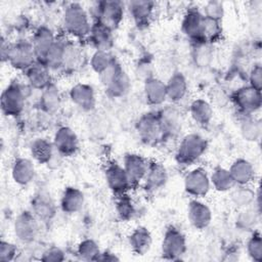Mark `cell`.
<instances>
[{
  "mask_svg": "<svg viewBox=\"0 0 262 262\" xmlns=\"http://www.w3.org/2000/svg\"><path fill=\"white\" fill-rule=\"evenodd\" d=\"M62 27L64 32L75 39L88 37L92 24L89 14L79 3H70L62 14Z\"/></svg>",
  "mask_w": 262,
  "mask_h": 262,
  "instance_id": "cell-1",
  "label": "cell"
},
{
  "mask_svg": "<svg viewBox=\"0 0 262 262\" xmlns=\"http://www.w3.org/2000/svg\"><path fill=\"white\" fill-rule=\"evenodd\" d=\"M33 88L28 84L11 82L2 92L1 110L5 116H19L25 107L26 99Z\"/></svg>",
  "mask_w": 262,
  "mask_h": 262,
  "instance_id": "cell-2",
  "label": "cell"
},
{
  "mask_svg": "<svg viewBox=\"0 0 262 262\" xmlns=\"http://www.w3.org/2000/svg\"><path fill=\"white\" fill-rule=\"evenodd\" d=\"M99 77L105 91L112 97H123L130 90L131 83L129 76L117 61L100 74Z\"/></svg>",
  "mask_w": 262,
  "mask_h": 262,
  "instance_id": "cell-3",
  "label": "cell"
},
{
  "mask_svg": "<svg viewBox=\"0 0 262 262\" xmlns=\"http://www.w3.org/2000/svg\"><path fill=\"white\" fill-rule=\"evenodd\" d=\"M125 7V4L121 1H99L91 8V14L94 21L100 23L114 31L123 20Z\"/></svg>",
  "mask_w": 262,
  "mask_h": 262,
  "instance_id": "cell-4",
  "label": "cell"
},
{
  "mask_svg": "<svg viewBox=\"0 0 262 262\" xmlns=\"http://www.w3.org/2000/svg\"><path fill=\"white\" fill-rule=\"evenodd\" d=\"M206 139L196 133L185 135L176 151V160L181 165H191L196 162L207 149Z\"/></svg>",
  "mask_w": 262,
  "mask_h": 262,
  "instance_id": "cell-5",
  "label": "cell"
},
{
  "mask_svg": "<svg viewBox=\"0 0 262 262\" xmlns=\"http://www.w3.org/2000/svg\"><path fill=\"white\" fill-rule=\"evenodd\" d=\"M36 61L37 55L32 41L20 39L14 43H10L7 62L12 68L25 72Z\"/></svg>",
  "mask_w": 262,
  "mask_h": 262,
  "instance_id": "cell-6",
  "label": "cell"
},
{
  "mask_svg": "<svg viewBox=\"0 0 262 262\" xmlns=\"http://www.w3.org/2000/svg\"><path fill=\"white\" fill-rule=\"evenodd\" d=\"M232 101L243 115L251 116L261 107V90H257L250 85L243 86L233 92Z\"/></svg>",
  "mask_w": 262,
  "mask_h": 262,
  "instance_id": "cell-7",
  "label": "cell"
},
{
  "mask_svg": "<svg viewBox=\"0 0 262 262\" xmlns=\"http://www.w3.org/2000/svg\"><path fill=\"white\" fill-rule=\"evenodd\" d=\"M139 137L146 143H156L166 134L160 115L148 113L143 115L136 124Z\"/></svg>",
  "mask_w": 262,
  "mask_h": 262,
  "instance_id": "cell-8",
  "label": "cell"
},
{
  "mask_svg": "<svg viewBox=\"0 0 262 262\" xmlns=\"http://www.w3.org/2000/svg\"><path fill=\"white\" fill-rule=\"evenodd\" d=\"M186 251L184 234L175 226H169L162 242V255L166 260H178Z\"/></svg>",
  "mask_w": 262,
  "mask_h": 262,
  "instance_id": "cell-9",
  "label": "cell"
},
{
  "mask_svg": "<svg viewBox=\"0 0 262 262\" xmlns=\"http://www.w3.org/2000/svg\"><path fill=\"white\" fill-rule=\"evenodd\" d=\"M13 231L19 242L24 244L34 242L39 231L38 218L32 211L19 213L13 223Z\"/></svg>",
  "mask_w": 262,
  "mask_h": 262,
  "instance_id": "cell-10",
  "label": "cell"
},
{
  "mask_svg": "<svg viewBox=\"0 0 262 262\" xmlns=\"http://www.w3.org/2000/svg\"><path fill=\"white\" fill-rule=\"evenodd\" d=\"M104 174L110 189L117 195L127 193V191L133 186L124 167L116 162H112L106 165Z\"/></svg>",
  "mask_w": 262,
  "mask_h": 262,
  "instance_id": "cell-11",
  "label": "cell"
},
{
  "mask_svg": "<svg viewBox=\"0 0 262 262\" xmlns=\"http://www.w3.org/2000/svg\"><path fill=\"white\" fill-rule=\"evenodd\" d=\"M205 16L198 8H188L183 16L182 32L196 44H205L203 40Z\"/></svg>",
  "mask_w": 262,
  "mask_h": 262,
  "instance_id": "cell-12",
  "label": "cell"
},
{
  "mask_svg": "<svg viewBox=\"0 0 262 262\" xmlns=\"http://www.w3.org/2000/svg\"><path fill=\"white\" fill-rule=\"evenodd\" d=\"M55 151L61 157L74 156L79 148V139L75 131L68 127H59L53 135L52 140Z\"/></svg>",
  "mask_w": 262,
  "mask_h": 262,
  "instance_id": "cell-13",
  "label": "cell"
},
{
  "mask_svg": "<svg viewBox=\"0 0 262 262\" xmlns=\"http://www.w3.org/2000/svg\"><path fill=\"white\" fill-rule=\"evenodd\" d=\"M210 188V176L202 168L192 169L184 177V189L188 194L194 198L205 196Z\"/></svg>",
  "mask_w": 262,
  "mask_h": 262,
  "instance_id": "cell-14",
  "label": "cell"
},
{
  "mask_svg": "<svg viewBox=\"0 0 262 262\" xmlns=\"http://www.w3.org/2000/svg\"><path fill=\"white\" fill-rule=\"evenodd\" d=\"M70 98L74 104L84 112H92L95 108V91L89 84L78 83L74 85L70 90Z\"/></svg>",
  "mask_w": 262,
  "mask_h": 262,
  "instance_id": "cell-15",
  "label": "cell"
},
{
  "mask_svg": "<svg viewBox=\"0 0 262 262\" xmlns=\"http://www.w3.org/2000/svg\"><path fill=\"white\" fill-rule=\"evenodd\" d=\"M187 217L195 229H205L212 221V212L205 203L194 199L188 203Z\"/></svg>",
  "mask_w": 262,
  "mask_h": 262,
  "instance_id": "cell-16",
  "label": "cell"
},
{
  "mask_svg": "<svg viewBox=\"0 0 262 262\" xmlns=\"http://www.w3.org/2000/svg\"><path fill=\"white\" fill-rule=\"evenodd\" d=\"M149 163L140 155L129 154L124 158L123 167L128 174L132 184H137L141 182L147 172Z\"/></svg>",
  "mask_w": 262,
  "mask_h": 262,
  "instance_id": "cell-17",
  "label": "cell"
},
{
  "mask_svg": "<svg viewBox=\"0 0 262 262\" xmlns=\"http://www.w3.org/2000/svg\"><path fill=\"white\" fill-rule=\"evenodd\" d=\"M87 38L90 40V43L96 50L110 51L114 45L113 30L97 21L92 24Z\"/></svg>",
  "mask_w": 262,
  "mask_h": 262,
  "instance_id": "cell-18",
  "label": "cell"
},
{
  "mask_svg": "<svg viewBox=\"0 0 262 262\" xmlns=\"http://www.w3.org/2000/svg\"><path fill=\"white\" fill-rule=\"evenodd\" d=\"M25 76L27 83L36 90H43L52 83L50 70L38 60L25 71Z\"/></svg>",
  "mask_w": 262,
  "mask_h": 262,
  "instance_id": "cell-19",
  "label": "cell"
},
{
  "mask_svg": "<svg viewBox=\"0 0 262 262\" xmlns=\"http://www.w3.org/2000/svg\"><path fill=\"white\" fill-rule=\"evenodd\" d=\"M56 37L52 30L46 26L39 27L33 34L32 43L37 55V60L40 61L48 50L52 47V45L56 41Z\"/></svg>",
  "mask_w": 262,
  "mask_h": 262,
  "instance_id": "cell-20",
  "label": "cell"
},
{
  "mask_svg": "<svg viewBox=\"0 0 262 262\" xmlns=\"http://www.w3.org/2000/svg\"><path fill=\"white\" fill-rule=\"evenodd\" d=\"M143 92L146 102L152 106L161 105L167 100L166 83L158 78L150 77L146 79L143 85Z\"/></svg>",
  "mask_w": 262,
  "mask_h": 262,
  "instance_id": "cell-21",
  "label": "cell"
},
{
  "mask_svg": "<svg viewBox=\"0 0 262 262\" xmlns=\"http://www.w3.org/2000/svg\"><path fill=\"white\" fill-rule=\"evenodd\" d=\"M32 212L40 220H50L56 212L55 204L50 194L45 191L36 193L32 200Z\"/></svg>",
  "mask_w": 262,
  "mask_h": 262,
  "instance_id": "cell-22",
  "label": "cell"
},
{
  "mask_svg": "<svg viewBox=\"0 0 262 262\" xmlns=\"http://www.w3.org/2000/svg\"><path fill=\"white\" fill-rule=\"evenodd\" d=\"M84 203L85 196L82 190L74 186H68L62 191L59 206L62 212L67 214H75L82 210Z\"/></svg>",
  "mask_w": 262,
  "mask_h": 262,
  "instance_id": "cell-23",
  "label": "cell"
},
{
  "mask_svg": "<svg viewBox=\"0 0 262 262\" xmlns=\"http://www.w3.org/2000/svg\"><path fill=\"white\" fill-rule=\"evenodd\" d=\"M126 8L137 26H146L152 16L154 2L144 0H133L126 3Z\"/></svg>",
  "mask_w": 262,
  "mask_h": 262,
  "instance_id": "cell-24",
  "label": "cell"
},
{
  "mask_svg": "<svg viewBox=\"0 0 262 262\" xmlns=\"http://www.w3.org/2000/svg\"><path fill=\"white\" fill-rule=\"evenodd\" d=\"M34 163L27 158H17L11 167V177L18 185L26 186L31 183L35 177Z\"/></svg>",
  "mask_w": 262,
  "mask_h": 262,
  "instance_id": "cell-25",
  "label": "cell"
},
{
  "mask_svg": "<svg viewBox=\"0 0 262 262\" xmlns=\"http://www.w3.org/2000/svg\"><path fill=\"white\" fill-rule=\"evenodd\" d=\"M168 173L166 168L157 162L149 163L147 172L142 180L144 188L147 191H156L167 183Z\"/></svg>",
  "mask_w": 262,
  "mask_h": 262,
  "instance_id": "cell-26",
  "label": "cell"
},
{
  "mask_svg": "<svg viewBox=\"0 0 262 262\" xmlns=\"http://www.w3.org/2000/svg\"><path fill=\"white\" fill-rule=\"evenodd\" d=\"M228 171L234 183L237 185H248L255 178V169L246 159H236Z\"/></svg>",
  "mask_w": 262,
  "mask_h": 262,
  "instance_id": "cell-27",
  "label": "cell"
},
{
  "mask_svg": "<svg viewBox=\"0 0 262 262\" xmlns=\"http://www.w3.org/2000/svg\"><path fill=\"white\" fill-rule=\"evenodd\" d=\"M152 244V237L149 230L143 226L136 227L131 234L129 235V245L131 250L136 255H144L146 254Z\"/></svg>",
  "mask_w": 262,
  "mask_h": 262,
  "instance_id": "cell-28",
  "label": "cell"
},
{
  "mask_svg": "<svg viewBox=\"0 0 262 262\" xmlns=\"http://www.w3.org/2000/svg\"><path fill=\"white\" fill-rule=\"evenodd\" d=\"M167 99L172 102H178L184 98L187 93V81L182 73H174L166 83Z\"/></svg>",
  "mask_w": 262,
  "mask_h": 262,
  "instance_id": "cell-29",
  "label": "cell"
},
{
  "mask_svg": "<svg viewBox=\"0 0 262 262\" xmlns=\"http://www.w3.org/2000/svg\"><path fill=\"white\" fill-rule=\"evenodd\" d=\"M30 150L33 159L40 164H48L53 159L54 146L53 143L45 138H36L30 145Z\"/></svg>",
  "mask_w": 262,
  "mask_h": 262,
  "instance_id": "cell-30",
  "label": "cell"
},
{
  "mask_svg": "<svg viewBox=\"0 0 262 262\" xmlns=\"http://www.w3.org/2000/svg\"><path fill=\"white\" fill-rule=\"evenodd\" d=\"M82 50L74 41H66L61 71L74 72L82 62Z\"/></svg>",
  "mask_w": 262,
  "mask_h": 262,
  "instance_id": "cell-31",
  "label": "cell"
},
{
  "mask_svg": "<svg viewBox=\"0 0 262 262\" xmlns=\"http://www.w3.org/2000/svg\"><path fill=\"white\" fill-rule=\"evenodd\" d=\"M40 106L47 114L55 113L61 103V97L58 87L53 83L49 84L46 88L41 90L40 95Z\"/></svg>",
  "mask_w": 262,
  "mask_h": 262,
  "instance_id": "cell-32",
  "label": "cell"
},
{
  "mask_svg": "<svg viewBox=\"0 0 262 262\" xmlns=\"http://www.w3.org/2000/svg\"><path fill=\"white\" fill-rule=\"evenodd\" d=\"M189 113L191 119L201 126L209 125L213 118V108L211 104L202 98H198L190 103Z\"/></svg>",
  "mask_w": 262,
  "mask_h": 262,
  "instance_id": "cell-33",
  "label": "cell"
},
{
  "mask_svg": "<svg viewBox=\"0 0 262 262\" xmlns=\"http://www.w3.org/2000/svg\"><path fill=\"white\" fill-rule=\"evenodd\" d=\"M64 44H66L64 40L56 39L52 47L48 50L45 56L40 60V62L45 64L50 70V72L61 71Z\"/></svg>",
  "mask_w": 262,
  "mask_h": 262,
  "instance_id": "cell-34",
  "label": "cell"
},
{
  "mask_svg": "<svg viewBox=\"0 0 262 262\" xmlns=\"http://www.w3.org/2000/svg\"><path fill=\"white\" fill-rule=\"evenodd\" d=\"M210 181H211V185L217 191H221V192L228 191L231 188H233V186L235 185L228 169H225L222 167H218L212 172L210 176Z\"/></svg>",
  "mask_w": 262,
  "mask_h": 262,
  "instance_id": "cell-35",
  "label": "cell"
},
{
  "mask_svg": "<svg viewBox=\"0 0 262 262\" xmlns=\"http://www.w3.org/2000/svg\"><path fill=\"white\" fill-rule=\"evenodd\" d=\"M115 210L119 219H121L122 221H128L132 219L136 214L135 204L127 193L118 195Z\"/></svg>",
  "mask_w": 262,
  "mask_h": 262,
  "instance_id": "cell-36",
  "label": "cell"
},
{
  "mask_svg": "<svg viewBox=\"0 0 262 262\" xmlns=\"http://www.w3.org/2000/svg\"><path fill=\"white\" fill-rule=\"evenodd\" d=\"M261 123L251 116H245L241 123V134L247 141H258L261 136Z\"/></svg>",
  "mask_w": 262,
  "mask_h": 262,
  "instance_id": "cell-37",
  "label": "cell"
},
{
  "mask_svg": "<svg viewBox=\"0 0 262 262\" xmlns=\"http://www.w3.org/2000/svg\"><path fill=\"white\" fill-rule=\"evenodd\" d=\"M255 193L256 192L250 189L248 185H238V187L231 192V202L237 208H249L254 205Z\"/></svg>",
  "mask_w": 262,
  "mask_h": 262,
  "instance_id": "cell-38",
  "label": "cell"
},
{
  "mask_svg": "<svg viewBox=\"0 0 262 262\" xmlns=\"http://www.w3.org/2000/svg\"><path fill=\"white\" fill-rule=\"evenodd\" d=\"M97 243L91 238L83 239L77 247V256L85 261H97L100 255Z\"/></svg>",
  "mask_w": 262,
  "mask_h": 262,
  "instance_id": "cell-39",
  "label": "cell"
},
{
  "mask_svg": "<svg viewBox=\"0 0 262 262\" xmlns=\"http://www.w3.org/2000/svg\"><path fill=\"white\" fill-rule=\"evenodd\" d=\"M115 61L116 60L110 51L95 50L90 58V67L95 73L100 75L106 71Z\"/></svg>",
  "mask_w": 262,
  "mask_h": 262,
  "instance_id": "cell-40",
  "label": "cell"
},
{
  "mask_svg": "<svg viewBox=\"0 0 262 262\" xmlns=\"http://www.w3.org/2000/svg\"><path fill=\"white\" fill-rule=\"evenodd\" d=\"M260 212L256 208H246L237 215L236 225L244 230H251L256 227L259 222Z\"/></svg>",
  "mask_w": 262,
  "mask_h": 262,
  "instance_id": "cell-41",
  "label": "cell"
},
{
  "mask_svg": "<svg viewBox=\"0 0 262 262\" xmlns=\"http://www.w3.org/2000/svg\"><path fill=\"white\" fill-rule=\"evenodd\" d=\"M247 253L253 261H262V238L258 231L253 232L251 237L248 239Z\"/></svg>",
  "mask_w": 262,
  "mask_h": 262,
  "instance_id": "cell-42",
  "label": "cell"
},
{
  "mask_svg": "<svg viewBox=\"0 0 262 262\" xmlns=\"http://www.w3.org/2000/svg\"><path fill=\"white\" fill-rule=\"evenodd\" d=\"M221 32H222V28H221L219 20H215V19L205 16L204 34H203L204 43L213 42V41L217 40L220 37Z\"/></svg>",
  "mask_w": 262,
  "mask_h": 262,
  "instance_id": "cell-43",
  "label": "cell"
},
{
  "mask_svg": "<svg viewBox=\"0 0 262 262\" xmlns=\"http://www.w3.org/2000/svg\"><path fill=\"white\" fill-rule=\"evenodd\" d=\"M203 14L206 17L221 21L223 15H224L223 4L218 1H209L204 7Z\"/></svg>",
  "mask_w": 262,
  "mask_h": 262,
  "instance_id": "cell-44",
  "label": "cell"
},
{
  "mask_svg": "<svg viewBox=\"0 0 262 262\" xmlns=\"http://www.w3.org/2000/svg\"><path fill=\"white\" fill-rule=\"evenodd\" d=\"M17 254V248L14 244L7 242V241H1L0 243V261L1 262H9L15 259Z\"/></svg>",
  "mask_w": 262,
  "mask_h": 262,
  "instance_id": "cell-45",
  "label": "cell"
},
{
  "mask_svg": "<svg viewBox=\"0 0 262 262\" xmlns=\"http://www.w3.org/2000/svg\"><path fill=\"white\" fill-rule=\"evenodd\" d=\"M66 259L64 252L57 247H50L46 249L42 256L40 257V260L45 262H61Z\"/></svg>",
  "mask_w": 262,
  "mask_h": 262,
  "instance_id": "cell-46",
  "label": "cell"
},
{
  "mask_svg": "<svg viewBox=\"0 0 262 262\" xmlns=\"http://www.w3.org/2000/svg\"><path fill=\"white\" fill-rule=\"evenodd\" d=\"M249 82H250V86L257 89V90H261V85H262V68L261 66L255 64L249 74Z\"/></svg>",
  "mask_w": 262,
  "mask_h": 262,
  "instance_id": "cell-47",
  "label": "cell"
},
{
  "mask_svg": "<svg viewBox=\"0 0 262 262\" xmlns=\"http://www.w3.org/2000/svg\"><path fill=\"white\" fill-rule=\"evenodd\" d=\"M9 46L10 42L5 40L3 37L1 39V49H0V54H1V59L2 61H7V56L9 52Z\"/></svg>",
  "mask_w": 262,
  "mask_h": 262,
  "instance_id": "cell-48",
  "label": "cell"
},
{
  "mask_svg": "<svg viewBox=\"0 0 262 262\" xmlns=\"http://www.w3.org/2000/svg\"><path fill=\"white\" fill-rule=\"evenodd\" d=\"M98 260H100V261H117V260H119V257H117L115 254H113L108 251H105V252L100 253Z\"/></svg>",
  "mask_w": 262,
  "mask_h": 262,
  "instance_id": "cell-49",
  "label": "cell"
}]
</instances>
